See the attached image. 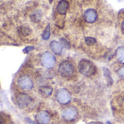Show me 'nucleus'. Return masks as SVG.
I'll list each match as a JSON object with an SVG mask.
<instances>
[{"label":"nucleus","instance_id":"obj_2","mask_svg":"<svg viewBox=\"0 0 124 124\" xmlns=\"http://www.w3.org/2000/svg\"><path fill=\"white\" fill-rule=\"evenodd\" d=\"M18 85L23 91H30L34 87V82L32 79L26 75H21L17 80Z\"/></svg>","mask_w":124,"mask_h":124},{"label":"nucleus","instance_id":"obj_17","mask_svg":"<svg viewBox=\"0 0 124 124\" xmlns=\"http://www.w3.org/2000/svg\"><path fill=\"white\" fill-rule=\"evenodd\" d=\"M31 30L29 29V28L26 27V26H21V34L23 36H27L30 34Z\"/></svg>","mask_w":124,"mask_h":124},{"label":"nucleus","instance_id":"obj_9","mask_svg":"<svg viewBox=\"0 0 124 124\" xmlns=\"http://www.w3.org/2000/svg\"><path fill=\"white\" fill-rule=\"evenodd\" d=\"M97 13L94 9H88L84 13V18L86 22L88 23H93L97 19Z\"/></svg>","mask_w":124,"mask_h":124},{"label":"nucleus","instance_id":"obj_4","mask_svg":"<svg viewBox=\"0 0 124 124\" xmlns=\"http://www.w3.org/2000/svg\"><path fill=\"white\" fill-rule=\"evenodd\" d=\"M75 71L73 65L68 61H64L60 64L58 67V72L63 77H70L73 75Z\"/></svg>","mask_w":124,"mask_h":124},{"label":"nucleus","instance_id":"obj_23","mask_svg":"<svg viewBox=\"0 0 124 124\" xmlns=\"http://www.w3.org/2000/svg\"><path fill=\"white\" fill-rule=\"evenodd\" d=\"M88 124H103L101 122H98V121H93V122H90Z\"/></svg>","mask_w":124,"mask_h":124},{"label":"nucleus","instance_id":"obj_13","mask_svg":"<svg viewBox=\"0 0 124 124\" xmlns=\"http://www.w3.org/2000/svg\"><path fill=\"white\" fill-rule=\"evenodd\" d=\"M116 56L117 60L122 64H124V47H120L116 52Z\"/></svg>","mask_w":124,"mask_h":124},{"label":"nucleus","instance_id":"obj_19","mask_svg":"<svg viewBox=\"0 0 124 124\" xmlns=\"http://www.w3.org/2000/svg\"><path fill=\"white\" fill-rule=\"evenodd\" d=\"M0 124H6V118L2 112H0Z\"/></svg>","mask_w":124,"mask_h":124},{"label":"nucleus","instance_id":"obj_24","mask_svg":"<svg viewBox=\"0 0 124 124\" xmlns=\"http://www.w3.org/2000/svg\"><path fill=\"white\" fill-rule=\"evenodd\" d=\"M121 26H122V29L124 30V20H123V21L122 22V24H121Z\"/></svg>","mask_w":124,"mask_h":124},{"label":"nucleus","instance_id":"obj_18","mask_svg":"<svg viewBox=\"0 0 124 124\" xmlns=\"http://www.w3.org/2000/svg\"><path fill=\"white\" fill-rule=\"evenodd\" d=\"M85 41L88 45H92L94 43H96V39L93 37H86Z\"/></svg>","mask_w":124,"mask_h":124},{"label":"nucleus","instance_id":"obj_12","mask_svg":"<svg viewBox=\"0 0 124 124\" xmlns=\"http://www.w3.org/2000/svg\"><path fill=\"white\" fill-rule=\"evenodd\" d=\"M39 91L40 94L45 98L49 97L53 93V88L50 86H42L39 88Z\"/></svg>","mask_w":124,"mask_h":124},{"label":"nucleus","instance_id":"obj_21","mask_svg":"<svg viewBox=\"0 0 124 124\" xmlns=\"http://www.w3.org/2000/svg\"><path fill=\"white\" fill-rule=\"evenodd\" d=\"M118 75L121 78H124V67H121L119 70H118V72H117Z\"/></svg>","mask_w":124,"mask_h":124},{"label":"nucleus","instance_id":"obj_6","mask_svg":"<svg viewBox=\"0 0 124 124\" xmlns=\"http://www.w3.org/2000/svg\"><path fill=\"white\" fill-rule=\"evenodd\" d=\"M31 97L26 93H19L16 96V104L20 109H24L28 107L31 102Z\"/></svg>","mask_w":124,"mask_h":124},{"label":"nucleus","instance_id":"obj_10","mask_svg":"<svg viewBox=\"0 0 124 124\" xmlns=\"http://www.w3.org/2000/svg\"><path fill=\"white\" fill-rule=\"evenodd\" d=\"M69 2L67 1H60L56 7V11L61 15H65L69 8Z\"/></svg>","mask_w":124,"mask_h":124},{"label":"nucleus","instance_id":"obj_1","mask_svg":"<svg viewBox=\"0 0 124 124\" xmlns=\"http://www.w3.org/2000/svg\"><path fill=\"white\" fill-rule=\"evenodd\" d=\"M78 70L84 76L90 77L96 72V67L91 61L83 59L80 61L78 64Z\"/></svg>","mask_w":124,"mask_h":124},{"label":"nucleus","instance_id":"obj_5","mask_svg":"<svg viewBox=\"0 0 124 124\" xmlns=\"http://www.w3.org/2000/svg\"><path fill=\"white\" fill-rule=\"evenodd\" d=\"M56 99L58 103L61 104H67L71 101L72 97L70 93L67 90L64 88H61L57 91Z\"/></svg>","mask_w":124,"mask_h":124},{"label":"nucleus","instance_id":"obj_8","mask_svg":"<svg viewBox=\"0 0 124 124\" xmlns=\"http://www.w3.org/2000/svg\"><path fill=\"white\" fill-rule=\"evenodd\" d=\"M36 121L38 124H48L50 120V116L47 111H40L36 116Z\"/></svg>","mask_w":124,"mask_h":124},{"label":"nucleus","instance_id":"obj_20","mask_svg":"<svg viewBox=\"0 0 124 124\" xmlns=\"http://www.w3.org/2000/svg\"><path fill=\"white\" fill-rule=\"evenodd\" d=\"M34 49V47L33 46H27V47H26L23 50V52L24 53H29L30 51L33 50Z\"/></svg>","mask_w":124,"mask_h":124},{"label":"nucleus","instance_id":"obj_11","mask_svg":"<svg viewBox=\"0 0 124 124\" xmlns=\"http://www.w3.org/2000/svg\"><path fill=\"white\" fill-rule=\"evenodd\" d=\"M50 47L51 49V50L53 51V53L56 54V55H60L62 52V48H63V46L61 45V44L57 41H52L50 44Z\"/></svg>","mask_w":124,"mask_h":124},{"label":"nucleus","instance_id":"obj_3","mask_svg":"<svg viewBox=\"0 0 124 124\" xmlns=\"http://www.w3.org/2000/svg\"><path fill=\"white\" fill-rule=\"evenodd\" d=\"M42 66L47 69H50L55 67L56 64V60L55 56L50 52H45L41 56Z\"/></svg>","mask_w":124,"mask_h":124},{"label":"nucleus","instance_id":"obj_25","mask_svg":"<svg viewBox=\"0 0 124 124\" xmlns=\"http://www.w3.org/2000/svg\"><path fill=\"white\" fill-rule=\"evenodd\" d=\"M106 124H112V123H110L109 121H107V122L106 123Z\"/></svg>","mask_w":124,"mask_h":124},{"label":"nucleus","instance_id":"obj_16","mask_svg":"<svg viewBox=\"0 0 124 124\" xmlns=\"http://www.w3.org/2000/svg\"><path fill=\"white\" fill-rule=\"evenodd\" d=\"M60 42H61L60 43L61 44V45L63 46V47H66L67 49H70V48L71 45H70V42L66 39H64V38H61L60 39Z\"/></svg>","mask_w":124,"mask_h":124},{"label":"nucleus","instance_id":"obj_22","mask_svg":"<svg viewBox=\"0 0 124 124\" xmlns=\"http://www.w3.org/2000/svg\"><path fill=\"white\" fill-rule=\"evenodd\" d=\"M26 121H27L29 124H37V123H35L34 121H32L31 119H29V118H28V117H27V118H26Z\"/></svg>","mask_w":124,"mask_h":124},{"label":"nucleus","instance_id":"obj_15","mask_svg":"<svg viewBox=\"0 0 124 124\" xmlns=\"http://www.w3.org/2000/svg\"><path fill=\"white\" fill-rule=\"evenodd\" d=\"M50 25L48 24L45 29H44L43 32H42V38L44 39V40H47L50 38Z\"/></svg>","mask_w":124,"mask_h":124},{"label":"nucleus","instance_id":"obj_7","mask_svg":"<svg viewBox=\"0 0 124 124\" xmlns=\"http://www.w3.org/2000/svg\"><path fill=\"white\" fill-rule=\"evenodd\" d=\"M78 115V112L77 109L73 107H67L64 109L61 112V115L63 117V118L68 121L74 120L77 117Z\"/></svg>","mask_w":124,"mask_h":124},{"label":"nucleus","instance_id":"obj_14","mask_svg":"<svg viewBox=\"0 0 124 124\" xmlns=\"http://www.w3.org/2000/svg\"><path fill=\"white\" fill-rule=\"evenodd\" d=\"M103 72H104V77L106 78V80H107V84L109 85L111 84H112V78L110 75V72L109 71L108 69L104 67L103 68Z\"/></svg>","mask_w":124,"mask_h":124}]
</instances>
